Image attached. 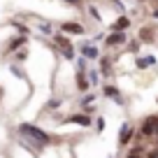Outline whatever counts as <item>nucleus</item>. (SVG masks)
<instances>
[{
    "instance_id": "nucleus-3",
    "label": "nucleus",
    "mask_w": 158,
    "mask_h": 158,
    "mask_svg": "<svg viewBox=\"0 0 158 158\" xmlns=\"http://www.w3.org/2000/svg\"><path fill=\"white\" fill-rule=\"evenodd\" d=\"M60 28H63V33H70V35H84L86 33L81 23H63Z\"/></svg>"
},
{
    "instance_id": "nucleus-4",
    "label": "nucleus",
    "mask_w": 158,
    "mask_h": 158,
    "mask_svg": "<svg viewBox=\"0 0 158 158\" xmlns=\"http://www.w3.org/2000/svg\"><path fill=\"white\" fill-rule=\"evenodd\" d=\"M130 135H133V128H130L128 123H123L121 126V135H118V144H128Z\"/></svg>"
},
{
    "instance_id": "nucleus-5",
    "label": "nucleus",
    "mask_w": 158,
    "mask_h": 158,
    "mask_svg": "<svg viewBox=\"0 0 158 158\" xmlns=\"http://www.w3.org/2000/svg\"><path fill=\"white\" fill-rule=\"evenodd\" d=\"M70 123H79V126H91V118L84 116V114H74L70 116Z\"/></svg>"
},
{
    "instance_id": "nucleus-7",
    "label": "nucleus",
    "mask_w": 158,
    "mask_h": 158,
    "mask_svg": "<svg viewBox=\"0 0 158 158\" xmlns=\"http://www.w3.org/2000/svg\"><path fill=\"white\" fill-rule=\"evenodd\" d=\"M130 26V21H128V16H121V19L114 23V30H123V28H128Z\"/></svg>"
},
{
    "instance_id": "nucleus-8",
    "label": "nucleus",
    "mask_w": 158,
    "mask_h": 158,
    "mask_svg": "<svg viewBox=\"0 0 158 158\" xmlns=\"http://www.w3.org/2000/svg\"><path fill=\"white\" fill-rule=\"evenodd\" d=\"M77 84H79V91H86V89H89V81H86V77H84V74H81V72H79L77 74Z\"/></svg>"
},
{
    "instance_id": "nucleus-1",
    "label": "nucleus",
    "mask_w": 158,
    "mask_h": 158,
    "mask_svg": "<svg viewBox=\"0 0 158 158\" xmlns=\"http://www.w3.org/2000/svg\"><path fill=\"white\" fill-rule=\"evenodd\" d=\"M19 130H21L23 135H28V137L37 139V144H49V135H47V133H42V130H40V128H35V126H30V123H23Z\"/></svg>"
},
{
    "instance_id": "nucleus-2",
    "label": "nucleus",
    "mask_w": 158,
    "mask_h": 158,
    "mask_svg": "<svg viewBox=\"0 0 158 158\" xmlns=\"http://www.w3.org/2000/svg\"><path fill=\"white\" fill-rule=\"evenodd\" d=\"M142 133H144V135H153V133H158V116H149L147 121H144Z\"/></svg>"
},
{
    "instance_id": "nucleus-15",
    "label": "nucleus",
    "mask_w": 158,
    "mask_h": 158,
    "mask_svg": "<svg viewBox=\"0 0 158 158\" xmlns=\"http://www.w3.org/2000/svg\"><path fill=\"white\" fill-rule=\"evenodd\" d=\"M153 16H156V19H158V10H156V12H153Z\"/></svg>"
},
{
    "instance_id": "nucleus-10",
    "label": "nucleus",
    "mask_w": 158,
    "mask_h": 158,
    "mask_svg": "<svg viewBox=\"0 0 158 158\" xmlns=\"http://www.w3.org/2000/svg\"><path fill=\"white\" fill-rule=\"evenodd\" d=\"M147 65H153V58L149 56V58H139L137 60V68H147Z\"/></svg>"
},
{
    "instance_id": "nucleus-6",
    "label": "nucleus",
    "mask_w": 158,
    "mask_h": 158,
    "mask_svg": "<svg viewBox=\"0 0 158 158\" xmlns=\"http://www.w3.org/2000/svg\"><path fill=\"white\" fill-rule=\"evenodd\" d=\"M123 40H126L123 30H118V33H114V35H109V37H107V44H121Z\"/></svg>"
},
{
    "instance_id": "nucleus-14",
    "label": "nucleus",
    "mask_w": 158,
    "mask_h": 158,
    "mask_svg": "<svg viewBox=\"0 0 158 158\" xmlns=\"http://www.w3.org/2000/svg\"><path fill=\"white\" fill-rule=\"evenodd\" d=\"M68 2H74V5H77V2H79V0H68Z\"/></svg>"
},
{
    "instance_id": "nucleus-11",
    "label": "nucleus",
    "mask_w": 158,
    "mask_h": 158,
    "mask_svg": "<svg viewBox=\"0 0 158 158\" xmlns=\"http://www.w3.org/2000/svg\"><path fill=\"white\" fill-rule=\"evenodd\" d=\"M139 37H142V40H147V42H149V40H151V37H153V33H151V28H142V33H139Z\"/></svg>"
},
{
    "instance_id": "nucleus-12",
    "label": "nucleus",
    "mask_w": 158,
    "mask_h": 158,
    "mask_svg": "<svg viewBox=\"0 0 158 158\" xmlns=\"http://www.w3.org/2000/svg\"><path fill=\"white\" fill-rule=\"evenodd\" d=\"M105 95H112V98H116L118 91H116V89H112V86H105Z\"/></svg>"
},
{
    "instance_id": "nucleus-9",
    "label": "nucleus",
    "mask_w": 158,
    "mask_h": 158,
    "mask_svg": "<svg viewBox=\"0 0 158 158\" xmlns=\"http://www.w3.org/2000/svg\"><path fill=\"white\" fill-rule=\"evenodd\" d=\"M84 56L86 58H98V49L95 47H84Z\"/></svg>"
},
{
    "instance_id": "nucleus-13",
    "label": "nucleus",
    "mask_w": 158,
    "mask_h": 158,
    "mask_svg": "<svg viewBox=\"0 0 158 158\" xmlns=\"http://www.w3.org/2000/svg\"><path fill=\"white\" fill-rule=\"evenodd\" d=\"M139 153H142V151H139V149H133V151L128 153V158H139Z\"/></svg>"
}]
</instances>
